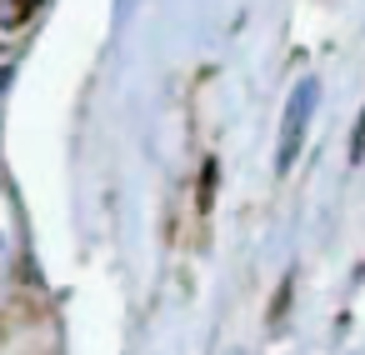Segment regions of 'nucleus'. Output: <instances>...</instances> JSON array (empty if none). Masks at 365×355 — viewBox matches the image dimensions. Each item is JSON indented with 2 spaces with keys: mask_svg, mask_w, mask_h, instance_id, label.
Returning <instances> with one entry per match:
<instances>
[{
  "mask_svg": "<svg viewBox=\"0 0 365 355\" xmlns=\"http://www.w3.org/2000/svg\"><path fill=\"white\" fill-rule=\"evenodd\" d=\"M315 101H320V86H315V76H305V81L290 91V106H285V120H280L275 175H290V165H295V155H300V145H305V120H310Z\"/></svg>",
  "mask_w": 365,
  "mask_h": 355,
  "instance_id": "1",
  "label": "nucleus"
},
{
  "mask_svg": "<svg viewBox=\"0 0 365 355\" xmlns=\"http://www.w3.org/2000/svg\"><path fill=\"white\" fill-rule=\"evenodd\" d=\"M36 6H41V0H0V16H6L11 31H21V26L36 16Z\"/></svg>",
  "mask_w": 365,
  "mask_h": 355,
  "instance_id": "2",
  "label": "nucleus"
},
{
  "mask_svg": "<svg viewBox=\"0 0 365 355\" xmlns=\"http://www.w3.org/2000/svg\"><path fill=\"white\" fill-rule=\"evenodd\" d=\"M215 175H220V165H215V160H205V165H200V210H210V195H215Z\"/></svg>",
  "mask_w": 365,
  "mask_h": 355,
  "instance_id": "3",
  "label": "nucleus"
},
{
  "mask_svg": "<svg viewBox=\"0 0 365 355\" xmlns=\"http://www.w3.org/2000/svg\"><path fill=\"white\" fill-rule=\"evenodd\" d=\"M350 160H355V165L365 160V110H360V120H355V135H350Z\"/></svg>",
  "mask_w": 365,
  "mask_h": 355,
  "instance_id": "4",
  "label": "nucleus"
},
{
  "mask_svg": "<svg viewBox=\"0 0 365 355\" xmlns=\"http://www.w3.org/2000/svg\"><path fill=\"white\" fill-rule=\"evenodd\" d=\"M11 76H16L11 66H0V96H6V86H11Z\"/></svg>",
  "mask_w": 365,
  "mask_h": 355,
  "instance_id": "5",
  "label": "nucleus"
}]
</instances>
